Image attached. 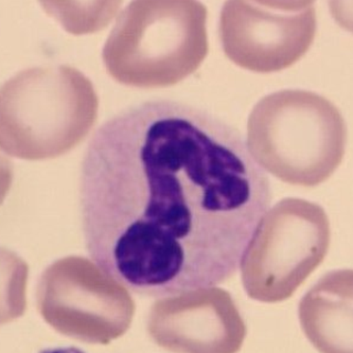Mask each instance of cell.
Here are the masks:
<instances>
[{"instance_id":"cell-4","label":"cell","mask_w":353,"mask_h":353,"mask_svg":"<svg viewBox=\"0 0 353 353\" xmlns=\"http://www.w3.org/2000/svg\"><path fill=\"white\" fill-rule=\"evenodd\" d=\"M345 119L336 105L314 92L285 90L263 97L248 123L254 160L281 181L316 187L341 163Z\"/></svg>"},{"instance_id":"cell-1","label":"cell","mask_w":353,"mask_h":353,"mask_svg":"<svg viewBox=\"0 0 353 353\" xmlns=\"http://www.w3.org/2000/svg\"><path fill=\"white\" fill-rule=\"evenodd\" d=\"M268 174L239 130L170 99L125 108L86 147V250L138 295L165 297L232 279L268 212Z\"/></svg>"},{"instance_id":"cell-5","label":"cell","mask_w":353,"mask_h":353,"mask_svg":"<svg viewBox=\"0 0 353 353\" xmlns=\"http://www.w3.org/2000/svg\"><path fill=\"white\" fill-rule=\"evenodd\" d=\"M329 244L330 224L323 208L283 199L264 215L243 257L246 294L261 303L286 301L321 264Z\"/></svg>"},{"instance_id":"cell-9","label":"cell","mask_w":353,"mask_h":353,"mask_svg":"<svg viewBox=\"0 0 353 353\" xmlns=\"http://www.w3.org/2000/svg\"><path fill=\"white\" fill-rule=\"evenodd\" d=\"M352 270L325 274L299 303V320L321 352H352Z\"/></svg>"},{"instance_id":"cell-6","label":"cell","mask_w":353,"mask_h":353,"mask_svg":"<svg viewBox=\"0 0 353 353\" xmlns=\"http://www.w3.org/2000/svg\"><path fill=\"white\" fill-rule=\"evenodd\" d=\"M37 306L57 332L91 345H106L126 334L135 314L124 287L79 256L59 259L44 270Z\"/></svg>"},{"instance_id":"cell-8","label":"cell","mask_w":353,"mask_h":353,"mask_svg":"<svg viewBox=\"0 0 353 353\" xmlns=\"http://www.w3.org/2000/svg\"><path fill=\"white\" fill-rule=\"evenodd\" d=\"M147 331L156 345L174 352H235L246 336L234 299L218 287L156 301L149 312Z\"/></svg>"},{"instance_id":"cell-7","label":"cell","mask_w":353,"mask_h":353,"mask_svg":"<svg viewBox=\"0 0 353 353\" xmlns=\"http://www.w3.org/2000/svg\"><path fill=\"white\" fill-rule=\"evenodd\" d=\"M317 31L312 1H226L220 34L226 57L257 73L283 71L306 54Z\"/></svg>"},{"instance_id":"cell-3","label":"cell","mask_w":353,"mask_h":353,"mask_svg":"<svg viewBox=\"0 0 353 353\" xmlns=\"http://www.w3.org/2000/svg\"><path fill=\"white\" fill-rule=\"evenodd\" d=\"M207 7L199 1H132L121 11L105 42V68L124 85H174L207 58Z\"/></svg>"},{"instance_id":"cell-2","label":"cell","mask_w":353,"mask_h":353,"mask_svg":"<svg viewBox=\"0 0 353 353\" xmlns=\"http://www.w3.org/2000/svg\"><path fill=\"white\" fill-rule=\"evenodd\" d=\"M97 112L93 84L73 66L23 70L0 92V146L19 159L59 157L88 137Z\"/></svg>"}]
</instances>
